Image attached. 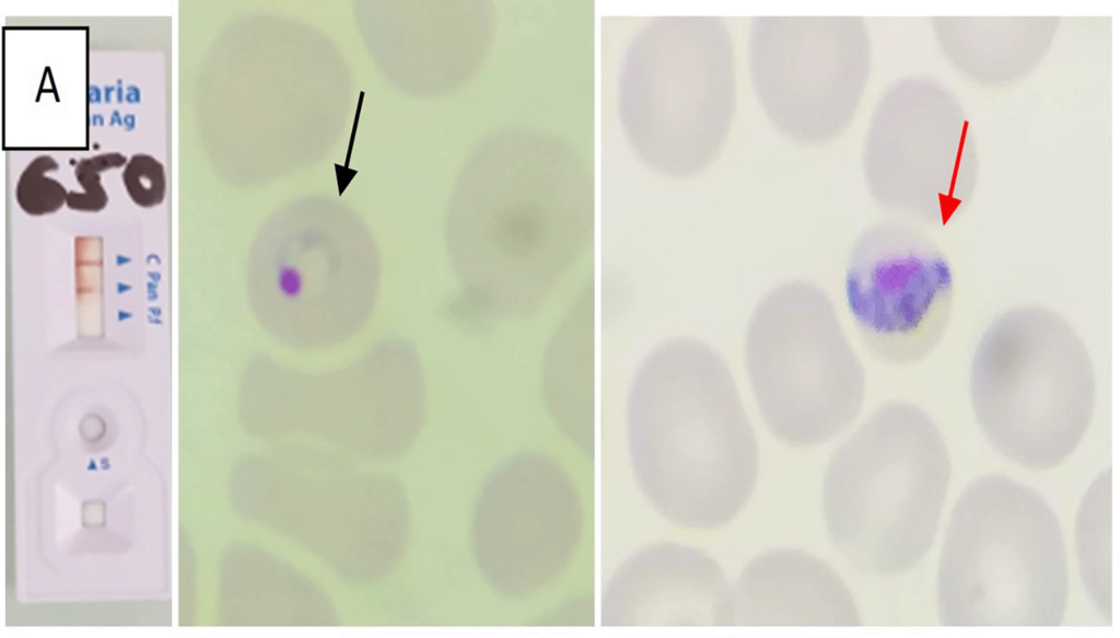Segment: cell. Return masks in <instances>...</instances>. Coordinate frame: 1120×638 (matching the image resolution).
<instances>
[{
    "label": "cell",
    "instance_id": "30bf717a",
    "mask_svg": "<svg viewBox=\"0 0 1120 638\" xmlns=\"http://www.w3.org/2000/svg\"><path fill=\"white\" fill-rule=\"evenodd\" d=\"M748 69L756 98L784 137L824 146L859 108L868 77V40L855 16H758Z\"/></svg>",
    "mask_w": 1120,
    "mask_h": 638
},
{
    "label": "cell",
    "instance_id": "7c38bea8",
    "mask_svg": "<svg viewBox=\"0 0 1120 638\" xmlns=\"http://www.w3.org/2000/svg\"><path fill=\"white\" fill-rule=\"evenodd\" d=\"M354 18L378 71L418 98L447 95L479 69L493 14L476 1H359Z\"/></svg>",
    "mask_w": 1120,
    "mask_h": 638
},
{
    "label": "cell",
    "instance_id": "8fae6325",
    "mask_svg": "<svg viewBox=\"0 0 1120 638\" xmlns=\"http://www.w3.org/2000/svg\"><path fill=\"white\" fill-rule=\"evenodd\" d=\"M952 264L921 229L897 221L867 227L850 253L848 306L868 351L879 361H923L940 345L954 305Z\"/></svg>",
    "mask_w": 1120,
    "mask_h": 638
},
{
    "label": "cell",
    "instance_id": "7a4b0ae2",
    "mask_svg": "<svg viewBox=\"0 0 1120 638\" xmlns=\"http://www.w3.org/2000/svg\"><path fill=\"white\" fill-rule=\"evenodd\" d=\"M632 472L650 504L688 529L723 526L751 496L757 439L723 358L693 338L655 348L628 397Z\"/></svg>",
    "mask_w": 1120,
    "mask_h": 638
},
{
    "label": "cell",
    "instance_id": "9a60e30c",
    "mask_svg": "<svg viewBox=\"0 0 1120 638\" xmlns=\"http://www.w3.org/2000/svg\"><path fill=\"white\" fill-rule=\"evenodd\" d=\"M544 396L559 430L585 456L594 452L593 285L584 288L552 339Z\"/></svg>",
    "mask_w": 1120,
    "mask_h": 638
},
{
    "label": "cell",
    "instance_id": "9c48e42d",
    "mask_svg": "<svg viewBox=\"0 0 1120 638\" xmlns=\"http://www.w3.org/2000/svg\"><path fill=\"white\" fill-rule=\"evenodd\" d=\"M584 529L581 494L567 468L549 454L518 452L490 472L477 495L475 562L500 596L529 599L568 571Z\"/></svg>",
    "mask_w": 1120,
    "mask_h": 638
},
{
    "label": "cell",
    "instance_id": "52a82bcc",
    "mask_svg": "<svg viewBox=\"0 0 1120 638\" xmlns=\"http://www.w3.org/2000/svg\"><path fill=\"white\" fill-rule=\"evenodd\" d=\"M620 107L632 146L655 171L696 176L723 150L737 106L733 39L716 16H666L634 42Z\"/></svg>",
    "mask_w": 1120,
    "mask_h": 638
},
{
    "label": "cell",
    "instance_id": "4fadbf2b",
    "mask_svg": "<svg viewBox=\"0 0 1120 638\" xmlns=\"http://www.w3.org/2000/svg\"><path fill=\"white\" fill-rule=\"evenodd\" d=\"M606 627L734 625L732 590L704 552L675 542L644 547L614 571L602 600Z\"/></svg>",
    "mask_w": 1120,
    "mask_h": 638
},
{
    "label": "cell",
    "instance_id": "e0dca14e",
    "mask_svg": "<svg viewBox=\"0 0 1120 638\" xmlns=\"http://www.w3.org/2000/svg\"><path fill=\"white\" fill-rule=\"evenodd\" d=\"M130 198L140 207L160 205L165 196L166 177L161 162L149 154H135L122 172Z\"/></svg>",
    "mask_w": 1120,
    "mask_h": 638
},
{
    "label": "cell",
    "instance_id": "5b68a950",
    "mask_svg": "<svg viewBox=\"0 0 1120 638\" xmlns=\"http://www.w3.org/2000/svg\"><path fill=\"white\" fill-rule=\"evenodd\" d=\"M381 256L362 217L343 200L308 195L281 206L255 246L254 310L269 335L296 351L334 348L370 322Z\"/></svg>",
    "mask_w": 1120,
    "mask_h": 638
},
{
    "label": "cell",
    "instance_id": "2e32d148",
    "mask_svg": "<svg viewBox=\"0 0 1120 638\" xmlns=\"http://www.w3.org/2000/svg\"><path fill=\"white\" fill-rule=\"evenodd\" d=\"M57 162L49 155L34 159L21 174L16 185V200L31 216H43L57 211L67 200L66 188L56 179L45 176L48 171L58 170Z\"/></svg>",
    "mask_w": 1120,
    "mask_h": 638
},
{
    "label": "cell",
    "instance_id": "d6986e66",
    "mask_svg": "<svg viewBox=\"0 0 1120 638\" xmlns=\"http://www.w3.org/2000/svg\"><path fill=\"white\" fill-rule=\"evenodd\" d=\"M81 162L92 171L101 173L112 167H120L126 164L127 159L120 153L109 152L90 159H83Z\"/></svg>",
    "mask_w": 1120,
    "mask_h": 638
},
{
    "label": "cell",
    "instance_id": "3957f363",
    "mask_svg": "<svg viewBox=\"0 0 1120 638\" xmlns=\"http://www.w3.org/2000/svg\"><path fill=\"white\" fill-rule=\"evenodd\" d=\"M949 477L945 440L928 413L884 404L827 467L822 504L832 543L863 573L911 569L933 543Z\"/></svg>",
    "mask_w": 1120,
    "mask_h": 638
},
{
    "label": "cell",
    "instance_id": "6da1fadb",
    "mask_svg": "<svg viewBox=\"0 0 1120 638\" xmlns=\"http://www.w3.org/2000/svg\"><path fill=\"white\" fill-rule=\"evenodd\" d=\"M594 235V184L576 151L535 129L483 141L451 195L445 243L481 322L534 314Z\"/></svg>",
    "mask_w": 1120,
    "mask_h": 638
},
{
    "label": "cell",
    "instance_id": "ba28073f",
    "mask_svg": "<svg viewBox=\"0 0 1120 638\" xmlns=\"http://www.w3.org/2000/svg\"><path fill=\"white\" fill-rule=\"evenodd\" d=\"M745 359L759 411L795 448L821 443L859 415L865 373L828 295L807 281L777 286L750 318Z\"/></svg>",
    "mask_w": 1120,
    "mask_h": 638
},
{
    "label": "cell",
    "instance_id": "277c9868",
    "mask_svg": "<svg viewBox=\"0 0 1120 638\" xmlns=\"http://www.w3.org/2000/svg\"><path fill=\"white\" fill-rule=\"evenodd\" d=\"M1068 594L1063 537L1048 502L1001 475L968 485L953 510L941 555V623L1059 626Z\"/></svg>",
    "mask_w": 1120,
    "mask_h": 638
},
{
    "label": "cell",
    "instance_id": "5bb4252c",
    "mask_svg": "<svg viewBox=\"0 0 1120 638\" xmlns=\"http://www.w3.org/2000/svg\"><path fill=\"white\" fill-rule=\"evenodd\" d=\"M733 619L739 626H859L853 596L819 558L798 549H775L752 559L734 590Z\"/></svg>",
    "mask_w": 1120,
    "mask_h": 638
},
{
    "label": "cell",
    "instance_id": "ac0fdd59",
    "mask_svg": "<svg viewBox=\"0 0 1120 638\" xmlns=\"http://www.w3.org/2000/svg\"><path fill=\"white\" fill-rule=\"evenodd\" d=\"M74 174L84 193H68L66 201L68 207L81 211L102 210L108 201V196L101 185L100 173L92 171L80 161Z\"/></svg>",
    "mask_w": 1120,
    "mask_h": 638
},
{
    "label": "cell",
    "instance_id": "8992f818",
    "mask_svg": "<svg viewBox=\"0 0 1120 638\" xmlns=\"http://www.w3.org/2000/svg\"><path fill=\"white\" fill-rule=\"evenodd\" d=\"M970 397L978 425L1000 453L1049 469L1075 451L1089 427L1095 371L1065 317L1018 305L983 333L971 362Z\"/></svg>",
    "mask_w": 1120,
    "mask_h": 638
}]
</instances>
